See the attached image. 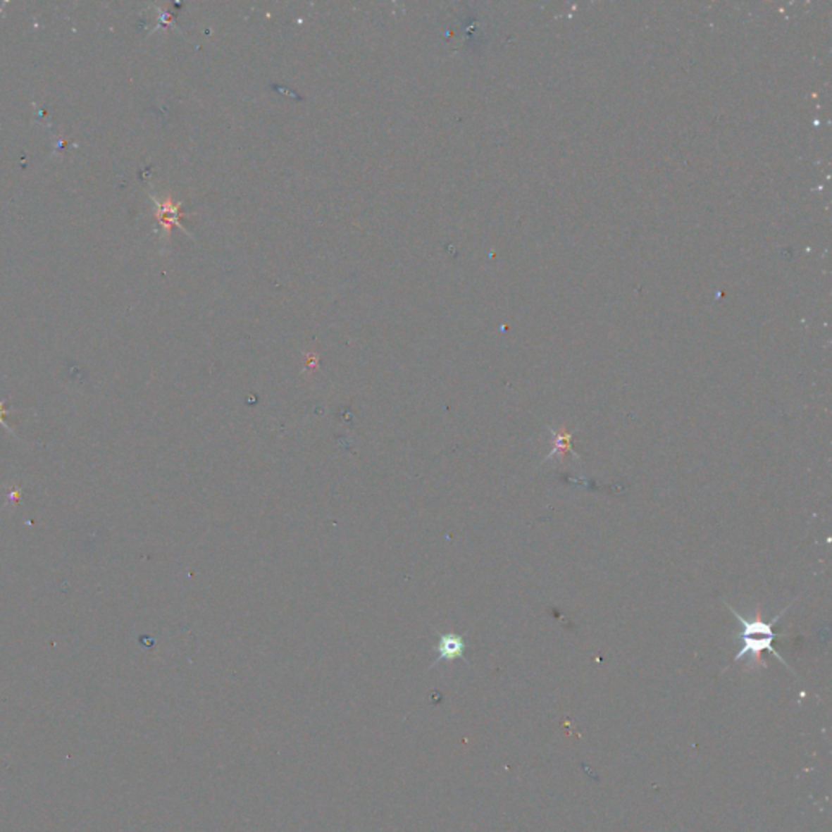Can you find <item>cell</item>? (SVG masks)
<instances>
[{"label": "cell", "instance_id": "277c9868", "mask_svg": "<svg viewBox=\"0 0 832 832\" xmlns=\"http://www.w3.org/2000/svg\"><path fill=\"white\" fill-rule=\"evenodd\" d=\"M5 404H7V402H5V400H0V426H4V428H5V429H7V431H8V433H12V434H13V436H17V434H15V431H13V429H12V428H10V426H8V425H7V423H5V416H8V415H10V411H8V408H7V406H5Z\"/></svg>", "mask_w": 832, "mask_h": 832}, {"label": "cell", "instance_id": "3957f363", "mask_svg": "<svg viewBox=\"0 0 832 832\" xmlns=\"http://www.w3.org/2000/svg\"><path fill=\"white\" fill-rule=\"evenodd\" d=\"M550 433L553 434V449H551V452L545 457L543 464L547 462V460H551L554 457H563L564 454H572L576 459H580L579 455H577L574 450H572V434L574 431H566L564 428H561L559 431H554L553 428H548Z\"/></svg>", "mask_w": 832, "mask_h": 832}, {"label": "cell", "instance_id": "6da1fadb", "mask_svg": "<svg viewBox=\"0 0 832 832\" xmlns=\"http://www.w3.org/2000/svg\"><path fill=\"white\" fill-rule=\"evenodd\" d=\"M725 605H727V608L730 609V611L733 613V616L736 618V621H738L740 626H741V631L738 633V635H735V638L736 639H741V642H743V647H741L738 650V654H736L733 662H738L740 659H745V657L750 655L751 664H755V665L757 664V665L764 666L766 664H764V662H762L761 654L764 650H767V652H771V654H774V657H776V659L781 660L783 665H787L786 662H783L782 657L778 655L777 652L774 650V647H772V640L777 638L772 628H774V624H776L778 621V618H782L783 613H786L787 609L790 608V605H787L786 608H783L782 611L778 613L776 618L771 619V621H767V619H764V616H762L761 607L756 608V611H755V614H752L751 619H746L745 616H741V614L736 613L735 609H733V607L728 605V603H725Z\"/></svg>", "mask_w": 832, "mask_h": 832}, {"label": "cell", "instance_id": "7a4b0ae2", "mask_svg": "<svg viewBox=\"0 0 832 832\" xmlns=\"http://www.w3.org/2000/svg\"><path fill=\"white\" fill-rule=\"evenodd\" d=\"M464 652H465V642L460 635H457V634L441 635V639H439V644H437L439 657H437L436 662L460 659V657L464 655Z\"/></svg>", "mask_w": 832, "mask_h": 832}]
</instances>
